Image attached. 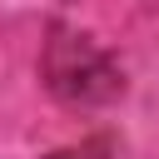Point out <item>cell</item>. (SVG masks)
<instances>
[{"instance_id":"6da1fadb","label":"cell","mask_w":159,"mask_h":159,"mask_svg":"<svg viewBox=\"0 0 159 159\" xmlns=\"http://www.w3.org/2000/svg\"><path fill=\"white\" fill-rule=\"evenodd\" d=\"M70 45V55H75V65H65V60H55L50 55V84H55V94H65V99H104V94H114V70L84 45V40H65Z\"/></svg>"},{"instance_id":"7a4b0ae2","label":"cell","mask_w":159,"mask_h":159,"mask_svg":"<svg viewBox=\"0 0 159 159\" xmlns=\"http://www.w3.org/2000/svg\"><path fill=\"white\" fill-rule=\"evenodd\" d=\"M45 159H109V149H104L99 139H89V144H65V149H55V154H45Z\"/></svg>"}]
</instances>
